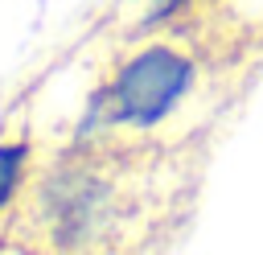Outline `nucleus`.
<instances>
[{
  "label": "nucleus",
  "instance_id": "1",
  "mask_svg": "<svg viewBox=\"0 0 263 255\" xmlns=\"http://www.w3.org/2000/svg\"><path fill=\"white\" fill-rule=\"evenodd\" d=\"M193 86V58L181 53L177 45H144L140 53H132L107 82V95L99 99V111L111 123H132V128H148L156 119H164L185 90Z\"/></svg>",
  "mask_w": 263,
  "mask_h": 255
},
{
  "label": "nucleus",
  "instance_id": "2",
  "mask_svg": "<svg viewBox=\"0 0 263 255\" xmlns=\"http://www.w3.org/2000/svg\"><path fill=\"white\" fill-rule=\"evenodd\" d=\"M29 181V140L12 136L0 140V214H8Z\"/></svg>",
  "mask_w": 263,
  "mask_h": 255
},
{
  "label": "nucleus",
  "instance_id": "3",
  "mask_svg": "<svg viewBox=\"0 0 263 255\" xmlns=\"http://www.w3.org/2000/svg\"><path fill=\"white\" fill-rule=\"evenodd\" d=\"M189 0H152V21H160V16H173V12H181Z\"/></svg>",
  "mask_w": 263,
  "mask_h": 255
}]
</instances>
